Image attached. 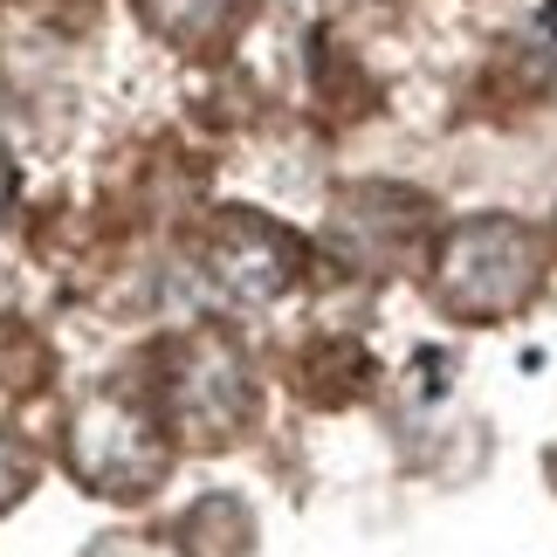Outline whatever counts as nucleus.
<instances>
[{
  "label": "nucleus",
  "mask_w": 557,
  "mask_h": 557,
  "mask_svg": "<svg viewBox=\"0 0 557 557\" xmlns=\"http://www.w3.org/2000/svg\"><path fill=\"white\" fill-rule=\"evenodd\" d=\"M550 248L523 213H461L434 234L426 248V296L434 310H447L455 324H503V317L530 310V296L544 289Z\"/></svg>",
  "instance_id": "1"
},
{
  "label": "nucleus",
  "mask_w": 557,
  "mask_h": 557,
  "mask_svg": "<svg viewBox=\"0 0 557 557\" xmlns=\"http://www.w3.org/2000/svg\"><path fill=\"white\" fill-rule=\"evenodd\" d=\"M62 455H70L83 488L132 503V496H152L165 482V468H173V420H159L145 399L103 393L70 420Z\"/></svg>",
  "instance_id": "2"
},
{
  "label": "nucleus",
  "mask_w": 557,
  "mask_h": 557,
  "mask_svg": "<svg viewBox=\"0 0 557 557\" xmlns=\"http://www.w3.org/2000/svg\"><path fill=\"white\" fill-rule=\"evenodd\" d=\"M434 248V200L393 180L345 186L324 221V255H337L351 275H420Z\"/></svg>",
  "instance_id": "3"
},
{
  "label": "nucleus",
  "mask_w": 557,
  "mask_h": 557,
  "mask_svg": "<svg viewBox=\"0 0 557 557\" xmlns=\"http://www.w3.org/2000/svg\"><path fill=\"white\" fill-rule=\"evenodd\" d=\"M255 406H262V385H255L248 351L221 331H193L173 345V366H165V413L186 441L200 447H227L234 434H248Z\"/></svg>",
  "instance_id": "4"
},
{
  "label": "nucleus",
  "mask_w": 557,
  "mask_h": 557,
  "mask_svg": "<svg viewBox=\"0 0 557 557\" xmlns=\"http://www.w3.org/2000/svg\"><path fill=\"white\" fill-rule=\"evenodd\" d=\"M310 269V248L304 234H289L283 221L255 207H221L207 221V242H200V275L221 304H242V310H262L275 296H289Z\"/></svg>",
  "instance_id": "5"
},
{
  "label": "nucleus",
  "mask_w": 557,
  "mask_h": 557,
  "mask_svg": "<svg viewBox=\"0 0 557 557\" xmlns=\"http://www.w3.org/2000/svg\"><path fill=\"white\" fill-rule=\"evenodd\" d=\"M296 385H304V399H317V406H345L358 393H372V351L351 345V337H317V345H304V358H296Z\"/></svg>",
  "instance_id": "6"
},
{
  "label": "nucleus",
  "mask_w": 557,
  "mask_h": 557,
  "mask_svg": "<svg viewBox=\"0 0 557 557\" xmlns=\"http://www.w3.org/2000/svg\"><path fill=\"white\" fill-rule=\"evenodd\" d=\"M234 8H242V0H138V14L152 21L165 41H186V49L207 41V35H221L234 21Z\"/></svg>",
  "instance_id": "7"
},
{
  "label": "nucleus",
  "mask_w": 557,
  "mask_h": 557,
  "mask_svg": "<svg viewBox=\"0 0 557 557\" xmlns=\"http://www.w3.org/2000/svg\"><path fill=\"white\" fill-rule=\"evenodd\" d=\"M28 482H35V455H28L14 434H0V517H8L21 496H28Z\"/></svg>",
  "instance_id": "8"
}]
</instances>
